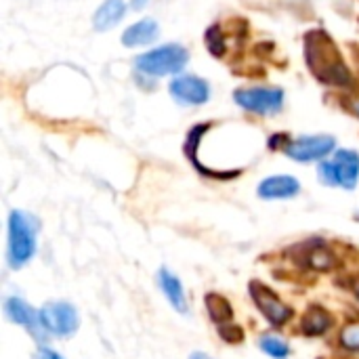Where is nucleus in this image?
Returning a JSON list of instances; mask_svg holds the SVG:
<instances>
[{"label":"nucleus","instance_id":"20","mask_svg":"<svg viewBox=\"0 0 359 359\" xmlns=\"http://www.w3.org/2000/svg\"><path fill=\"white\" fill-rule=\"evenodd\" d=\"M189 359H212L210 355H206V353H200V351H196V353H191Z\"/></svg>","mask_w":359,"mask_h":359},{"label":"nucleus","instance_id":"11","mask_svg":"<svg viewBox=\"0 0 359 359\" xmlns=\"http://www.w3.org/2000/svg\"><path fill=\"white\" fill-rule=\"evenodd\" d=\"M158 284H160V288H162L166 301H168L179 313H187V311H189V305H187V299H185V288H183L181 280H179L172 271H168L166 267L160 269V271H158Z\"/></svg>","mask_w":359,"mask_h":359},{"label":"nucleus","instance_id":"3","mask_svg":"<svg viewBox=\"0 0 359 359\" xmlns=\"http://www.w3.org/2000/svg\"><path fill=\"white\" fill-rule=\"evenodd\" d=\"M320 181L330 187L355 189L359 181V154L353 149H339L330 160H322L318 168Z\"/></svg>","mask_w":359,"mask_h":359},{"label":"nucleus","instance_id":"4","mask_svg":"<svg viewBox=\"0 0 359 359\" xmlns=\"http://www.w3.org/2000/svg\"><path fill=\"white\" fill-rule=\"evenodd\" d=\"M40 322L46 334L67 339L74 337L80 324L78 311L72 303L65 301H50L40 309Z\"/></svg>","mask_w":359,"mask_h":359},{"label":"nucleus","instance_id":"5","mask_svg":"<svg viewBox=\"0 0 359 359\" xmlns=\"http://www.w3.org/2000/svg\"><path fill=\"white\" fill-rule=\"evenodd\" d=\"M233 99L240 107L252 114L261 116H273L282 109L284 105V90L282 88H267V86H257V88H240L233 93Z\"/></svg>","mask_w":359,"mask_h":359},{"label":"nucleus","instance_id":"19","mask_svg":"<svg viewBox=\"0 0 359 359\" xmlns=\"http://www.w3.org/2000/svg\"><path fill=\"white\" fill-rule=\"evenodd\" d=\"M147 2H149V0H133L130 4H133V8H137V11H139V8H143Z\"/></svg>","mask_w":359,"mask_h":359},{"label":"nucleus","instance_id":"7","mask_svg":"<svg viewBox=\"0 0 359 359\" xmlns=\"http://www.w3.org/2000/svg\"><path fill=\"white\" fill-rule=\"evenodd\" d=\"M250 297L257 305V309L263 313V318L271 324V326H284L286 322H290L292 318V309L288 305H284L276 292L271 288H267L261 282H252L250 284Z\"/></svg>","mask_w":359,"mask_h":359},{"label":"nucleus","instance_id":"15","mask_svg":"<svg viewBox=\"0 0 359 359\" xmlns=\"http://www.w3.org/2000/svg\"><path fill=\"white\" fill-rule=\"evenodd\" d=\"M206 309H208L210 318H212L219 326H223V324H225L227 320H231V316H233L231 305H229L223 297H219V294H206Z\"/></svg>","mask_w":359,"mask_h":359},{"label":"nucleus","instance_id":"2","mask_svg":"<svg viewBox=\"0 0 359 359\" xmlns=\"http://www.w3.org/2000/svg\"><path fill=\"white\" fill-rule=\"evenodd\" d=\"M187 61H189L187 48H183L181 44H164V46H158L154 50L139 55L135 61V67L145 76L158 78V76H170V74L181 72Z\"/></svg>","mask_w":359,"mask_h":359},{"label":"nucleus","instance_id":"10","mask_svg":"<svg viewBox=\"0 0 359 359\" xmlns=\"http://www.w3.org/2000/svg\"><path fill=\"white\" fill-rule=\"evenodd\" d=\"M299 191H301V185L290 175H276V177L261 181L259 185V198L263 200H286V198H294Z\"/></svg>","mask_w":359,"mask_h":359},{"label":"nucleus","instance_id":"18","mask_svg":"<svg viewBox=\"0 0 359 359\" xmlns=\"http://www.w3.org/2000/svg\"><path fill=\"white\" fill-rule=\"evenodd\" d=\"M34 359H63L59 353H55L53 349H38V353H36V358Z\"/></svg>","mask_w":359,"mask_h":359},{"label":"nucleus","instance_id":"1","mask_svg":"<svg viewBox=\"0 0 359 359\" xmlns=\"http://www.w3.org/2000/svg\"><path fill=\"white\" fill-rule=\"evenodd\" d=\"M38 219L23 210H13L8 215V265L21 269L36 255Z\"/></svg>","mask_w":359,"mask_h":359},{"label":"nucleus","instance_id":"21","mask_svg":"<svg viewBox=\"0 0 359 359\" xmlns=\"http://www.w3.org/2000/svg\"><path fill=\"white\" fill-rule=\"evenodd\" d=\"M355 109H358V114H359V103H358V105H355Z\"/></svg>","mask_w":359,"mask_h":359},{"label":"nucleus","instance_id":"17","mask_svg":"<svg viewBox=\"0 0 359 359\" xmlns=\"http://www.w3.org/2000/svg\"><path fill=\"white\" fill-rule=\"evenodd\" d=\"M341 345L351 349V351H359V324H351L345 326L341 332Z\"/></svg>","mask_w":359,"mask_h":359},{"label":"nucleus","instance_id":"6","mask_svg":"<svg viewBox=\"0 0 359 359\" xmlns=\"http://www.w3.org/2000/svg\"><path fill=\"white\" fill-rule=\"evenodd\" d=\"M337 147V139L330 135H309V137H299L284 145V151L297 160V162H316L324 160L328 154H332Z\"/></svg>","mask_w":359,"mask_h":359},{"label":"nucleus","instance_id":"13","mask_svg":"<svg viewBox=\"0 0 359 359\" xmlns=\"http://www.w3.org/2000/svg\"><path fill=\"white\" fill-rule=\"evenodd\" d=\"M126 13V4L124 0H105L97 11H95V17H93V25L97 32H107L111 27H116L122 17Z\"/></svg>","mask_w":359,"mask_h":359},{"label":"nucleus","instance_id":"14","mask_svg":"<svg viewBox=\"0 0 359 359\" xmlns=\"http://www.w3.org/2000/svg\"><path fill=\"white\" fill-rule=\"evenodd\" d=\"M303 332L305 334H324L332 326V318L324 309H311L303 318Z\"/></svg>","mask_w":359,"mask_h":359},{"label":"nucleus","instance_id":"12","mask_svg":"<svg viewBox=\"0 0 359 359\" xmlns=\"http://www.w3.org/2000/svg\"><path fill=\"white\" fill-rule=\"evenodd\" d=\"M160 36V27L154 19H143L135 25H130L124 34H122V44L124 46H145L151 44L156 38Z\"/></svg>","mask_w":359,"mask_h":359},{"label":"nucleus","instance_id":"16","mask_svg":"<svg viewBox=\"0 0 359 359\" xmlns=\"http://www.w3.org/2000/svg\"><path fill=\"white\" fill-rule=\"evenodd\" d=\"M259 347H261V351H263V353H267L269 358H273V359H286L288 355H290V347H288V343H286V341H282V339H278V337H271V334L261 337Z\"/></svg>","mask_w":359,"mask_h":359},{"label":"nucleus","instance_id":"9","mask_svg":"<svg viewBox=\"0 0 359 359\" xmlns=\"http://www.w3.org/2000/svg\"><path fill=\"white\" fill-rule=\"evenodd\" d=\"M4 316L13 322V324H17V326H21L23 330H27L32 337H36L38 341H42L44 339V328H42V322H40V311H34L23 299H17V297H11V299H6L4 301Z\"/></svg>","mask_w":359,"mask_h":359},{"label":"nucleus","instance_id":"8","mask_svg":"<svg viewBox=\"0 0 359 359\" xmlns=\"http://www.w3.org/2000/svg\"><path fill=\"white\" fill-rule=\"evenodd\" d=\"M170 95L183 105H202L210 97V86L198 76H177L170 82Z\"/></svg>","mask_w":359,"mask_h":359}]
</instances>
